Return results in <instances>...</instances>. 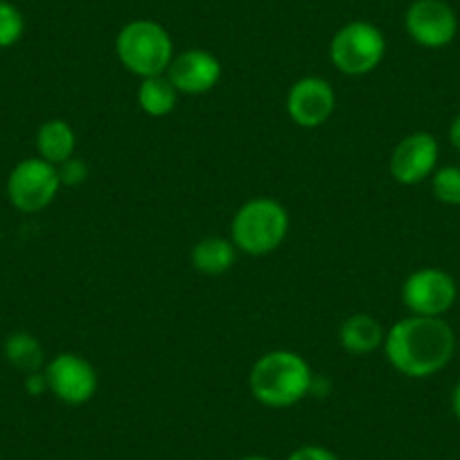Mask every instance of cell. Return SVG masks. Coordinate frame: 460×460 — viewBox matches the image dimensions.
<instances>
[{"label": "cell", "mask_w": 460, "mask_h": 460, "mask_svg": "<svg viewBox=\"0 0 460 460\" xmlns=\"http://www.w3.org/2000/svg\"><path fill=\"white\" fill-rule=\"evenodd\" d=\"M456 350V334L449 323L433 316H406L384 336V352L397 373L424 379L440 373Z\"/></svg>", "instance_id": "1"}, {"label": "cell", "mask_w": 460, "mask_h": 460, "mask_svg": "<svg viewBox=\"0 0 460 460\" xmlns=\"http://www.w3.org/2000/svg\"><path fill=\"white\" fill-rule=\"evenodd\" d=\"M314 373L307 361L291 350H273L260 357L249 375L251 395L269 409H287L312 391Z\"/></svg>", "instance_id": "2"}, {"label": "cell", "mask_w": 460, "mask_h": 460, "mask_svg": "<svg viewBox=\"0 0 460 460\" xmlns=\"http://www.w3.org/2000/svg\"><path fill=\"white\" fill-rule=\"evenodd\" d=\"M289 233V215L276 199H251L233 217L230 237L237 251L253 258L280 249Z\"/></svg>", "instance_id": "3"}, {"label": "cell", "mask_w": 460, "mask_h": 460, "mask_svg": "<svg viewBox=\"0 0 460 460\" xmlns=\"http://www.w3.org/2000/svg\"><path fill=\"white\" fill-rule=\"evenodd\" d=\"M115 55L136 77L165 75L174 59V43L170 32L156 21H131L115 37Z\"/></svg>", "instance_id": "4"}, {"label": "cell", "mask_w": 460, "mask_h": 460, "mask_svg": "<svg viewBox=\"0 0 460 460\" xmlns=\"http://www.w3.org/2000/svg\"><path fill=\"white\" fill-rule=\"evenodd\" d=\"M386 55V39L382 30L366 21H352L332 37L330 59L339 73L348 77L368 75L382 64Z\"/></svg>", "instance_id": "5"}, {"label": "cell", "mask_w": 460, "mask_h": 460, "mask_svg": "<svg viewBox=\"0 0 460 460\" xmlns=\"http://www.w3.org/2000/svg\"><path fill=\"white\" fill-rule=\"evenodd\" d=\"M61 188L59 170L43 158H25L16 163L7 176V199L19 212L32 215L55 201Z\"/></svg>", "instance_id": "6"}, {"label": "cell", "mask_w": 460, "mask_h": 460, "mask_svg": "<svg viewBox=\"0 0 460 460\" xmlns=\"http://www.w3.org/2000/svg\"><path fill=\"white\" fill-rule=\"evenodd\" d=\"M456 296H458V289H456L454 278L442 269L433 267L413 271L402 287L404 307L413 316L440 318L454 307Z\"/></svg>", "instance_id": "7"}, {"label": "cell", "mask_w": 460, "mask_h": 460, "mask_svg": "<svg viewBox=\"0 0 460 460\" xmlns=\"http://www.w3.org/2000/svg\"><path fill=\"white\" fill-rule=\"evenodd\" d=\"M48 391L68 406L86 404L97 393V373L88 359L75 352H61L52 357L43 368Z\"/></svg>", "instance_id": "8"}, {"label": "cell", "mask_w": 460, "mask_h": 460, "mask_svg": "<svg viewBox=\"0 0 460 460\" xmlns=\"http://www.w3.org/2000/svg\"><path fill=\"white\" fill-rule=\"evenodd\" d=\"M404 25L409 37L418 46L431 48V50L449 46L458 32L456 12L445 0H415L406 10Z\"/></svg>", "instance_id": "9"}, {"label": "cell", "mask_w": 460, "mask_h": 460, "mask_svg": "<svg viewBox=\"0 0 460 460\" xmlns=\"http://www.w3.org/2000/svg\"><path fill=\"white\" fill-rule=\"evenodd\" d=\"M336 106V93L327 79L303 77L289 88L287 113L303 129H316L332 118Z\"/></svg>", "instance_id": "10"}, {"label": "cell", "mask_w": 460, "mask_h": 460, "mask_svg": "<svg viewBox=\"0 0 460 460\" xmlns=\"http://www.w3.org/2000/svg\"><path fill=\"white\" fill-rule=\"evenodd\" d=\"M438 140L431 134H411L395 145L391 154V176L402 185H418L433 174L438 165Z\"/></svg>", "instance_id": "11"}, {"label": "cell", "mask_w": 460, "mask_h": 460, "mask_svg": "<svg viewBox=\"0 0 460 460\" xmlns=\"http://www.w3.org/2000/svg\"><path fill=\"white\" fill-rule=\"evenodd\" d=\"M165 75L179 93L203 95V93L212 91L221 79V64L212 52L194 48V50L176 55Z\"/></svg>", "instance_id": "12"}, {"label": "cell", "mask_w": 460, "mask_h": 460, "mask_svg": "<svg viewBox=\"0 0 460 460\" xmlns=\"http://www.w3.org/2000/svg\"><path fill=\"white\" fill-rule=\"evenodd\" d=\"M384 330L370 314H352L339 327V343L348 355L366 357L384 345Z\"/></svg>", "instance_id": "13"}, {"label": "cell", "mask_w": 460, "mask_h": 460, "mask_svg": "<svg viewBox=\"0 0 460 460\" xmlns=\"http://www.w3.org/2000/svg\"><path fill=\"white\" fill-rule=\"evenodd\" d=\"M75 145H77V138H75L73 127H70L66 120L55 118V120H48L39 127L37 152H39V158H43V161L59 167L61 163L73 158Z\"/></svg>", "instance_id": "14"}, {"label": "cell", "mask_w": 460, "mask_h": 460, "mask_svg": "<svg viewBox=\"0 0 460 460\" xmlns=\"http://www.w3.org/2000/svg\"><path fill=\"white\" fill-rule=\"evenodd\" d=\"M192 267L194 271L203 276H221L235 264L237 249L235 244L226 237H203L192 249Z\"/></svg>", "instance_id": "15"}, {"label": "cell", "mask_w": 460, "mask_h": 460, "mask_svg": "<svg viewBox=\"0 0 460 460\" xmlns=\"http://www.w3.org/2000/svg\"><path fill=\"white\" fill-rule=\"evenodd\" d=\"M5 359L10 361L12 368H16L23 375L39 373V370L46 368L43 345L30 332H14V334L7 336Z\"/></svg>", "instance_id": "16"}, {"label": "cell", "mask_w": 460, "mask_h": 460, "mask_svg": "<svg viewBox=\"0 0 460 460\" xmlns=\"http://www.w3.org/2000/svg\"><path fill=\"white\" fill-rule=\"evenodd\" d=\"M179 102V91L172 86L167 75H158V77L143 79L138 88V104L152 118H165L176 109Z\"/></svg>", "instance_id": "17"}, {"label": "cell", "mask_w": 460, "mask_h": 460, "mask_svg": "<svg viewBox=\"0 0 460 460\" xmlns=\"http://www.w3.org/2000/svg\"><path fill=\"white\" fill-rule=\"evenodd\" d=\"M25 32V19L10 0H0V50L16 46Z\"/></svg>", "instance_id": "18"}, {"label": "cell", "mask_w": 460, "mask_h": 460, "mask_svg": "<svg viewBox=\"0 0 460 460\" xmlns=\"http://www.w3.org/2000/svg\"><path fill=\"white\" fill-rule=\"evenodd\" d=\"M433 194L447 206H460V167H440L433 172Z\"/></svg>", "instance_id": "19"}, {"label": "cell", "mask_w": 460, "mask_h": 460, "mask_svg": "<svg viewBox=\"0 0 460 460\" xmlns=\"http://www.w3.org/2000/svg\"><path fill=\"white\" fill-rule=\"evenodd\" d=\"M59 179L61 185H68V188H75V185H82L84 181L88 179V165L79 158H68L66 163H61L59 167Z\"/></svg>", "instance_id": "20"}, {"label": "cell", "mask_w": 460, "mask_h": 460, "mask_svg": "<svg viewBox=\"0 0 460 460\" xmlns=\"http://www.w3.org/2000/svg\"><path fill=\"white\" fill-rule=\"evenodd\" d=\"M287 460H341L334 451L325 449V447L318 445H305L300 449L291 451Z\"/></svg>", "instance_id": "21"}, {"label": "cell", "mask_w": 460, "mask_h": 460, "mask_svg": "<svg viewBox=\"0 0 460 460\" xmlns=\"http://www.w3.org/2000/svg\"><path fill=\"white\" fill-rule=\"evenodd\" d=\"M25 391H28L30 395H41V393L48 391V379L46 375H43V370L25 375Z\"/></svg>", "instance_id": "22"}, {"label": "cell", "mask_w": 460, "mask_h": 460, "mask_svg": "<svg viewBox=\"0 0 460 460\" xmlns=\"http://www.w3.org/2000/svg\"><path fill=\"white\" fill-rule=\"evenodd\" d=\"M449 140H451V145H454V147L460 152V115H458V118H456L454 122H451Z\"/></svg>", "instance_id": "23"}, {"label": "cell", "mask_w": 460, "mask_h": 460, "mask_svg": "<svg viewBox=\"0 0 460 460\" xmlns=\"http://www.w3.org/2000/svg\"><path fill=\"white\" fill-rule=\"evenodd\" d=\"M451 409H454V415L460 420V382L456 384L454 395H451Z\"/></svg>", "instance_id": "24"}, {"label": "cell", "mask_w": 460, "mask_h": 460, "mask_svg": "<svg viewBox=\"0 0 460 460\" xmlns=\"http://www.w3.org/2000/svg\"><path fill=\"white\" fill-rule=\"evenodd\" d=\"M240 460H271V458H267V456H244V458Z\"/></svg>", "instance_id": "25"}]
</instances>
